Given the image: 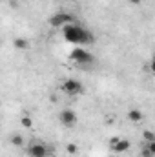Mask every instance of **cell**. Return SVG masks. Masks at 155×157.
<instances>
[{"instance_id": "obj_17", "label": "cell", "mask_w": 155, "mask_h": 157, "mask_svg": "<svg viewBox=\"0 0 155 157\" xmlns=\"http://www.w3.org/2000/svg\"><path fill=\"white\" fill-rule=\"evenodd\" d=\"M128 2H130V4H131V6H139V4H141V2H142V0H128Z\"/></svg>"}, {"instance_id": "obj_11", "label": "cell", "mask_w": 155, "mask_h": 157, "mask_svg": "<svg viewBox=\"0 0 155 157\" xmlns=\"http://www.w3.org/2000/svg\"><path fill=\"white\" fill-rule=\"evenodd\" d=\"M142 139H144V143L155 141V132H152V130H144V132H142Z\"/></svg>"}, {"instance_id": "obj_4", "label": "cell", "mask_w": 155, "mask_h": 157, "mask_svg": "<svg viewBox=\"0 0 155 157\" xmlns=\"http://www.w3.org/2000/svg\"><path fill=\"white\" fill-rule=\"evenodd\" d=\"M70 59H71L73 62H77V64H91V62L95 60V59H93V55H91L88 49L80 48V46H77L75 49H71Z\"/></svg>"}, {"instance_id": "obj_8", "label": "cell", "mask_w": 155, "mask_h": 157, "mask_svg": "<svg viewBox=\"0 0 155 157\" xmlns=\"http://www.w3.org/2000/svg\"><path fill=\"white\" fill-rule=\"evenodd\" d=\"M128 119L131 121V122H135V124H139L142 119H144V113L139 110V108H131L130 112H128Z\"/></svg>"}, {"instance_id": "obj_1", "label": "cell", "mask_w": 155, "mask_h": 157, "mask_svg": "<svg viewBox=\"0 0 155 157\" xmlns=\"http://www.w3.org/2000/svg\"><path fill=\"white\" fill-rule=\"evenodd\" d=\"M62 35H64V39L68 40L70 44H73V46H84V44L89 46V44L95 42L93 35L88 29H84L82 26H78L77 22L70 24V26H64L62 28Z\"/></svg>"}, {"instance_id": "obj_9", "label": "cell", "mask_w": 155, "mask_h": 157, "mask_svg": "<svg viewBox=\"0 0 155 157\" xmlns=\"http://www.w3.org/2000/svg\"><path fill=\"white\" fill-rule=\"evenodd\" d=\"M13 46H15V49H20V51H24V49H28L29 48V40L22 39V37H18V39L13 40Z\"/></svg>"}, {"instance_id": "obj_7", "label": "cell", "mask_w": 155, "mask_h": 157, "mask_svg": "<svg viewBox=\"0 0 155 157\" xmlns=\"http://www.w3.org/2000/svg\"><path fill=\"white\" fill-rule=\"evenodd\" d=\"M130 146H131L130 141H128V139H122V137H119L113 144H110V148H112L113 154H124V152L130 150Z\"/></svg>"}, {"instance_id": "obj_15", "label": "cell", "mask_w": 155, "mask_h": 157, "mask_svg": "<svg viewBox=\"0 0 155 157\" xmlns=\"http://www.w3.org/2000/svg\"><path fill=\"white\" fill-rule=\"evenodd\" d=\"M141 157H153V155L150 154V150H148V148H144V146H142V150H141Z\"/></svg>"}, {"instance_id": "obj_5", "label": "cell", "mask_w": 155, "mask_h": 157, "mask_svg": "<svg viewBox=\"0 0 155 157\" xmlns=\"http://www.w3.org/2000/svg\"><path fill=\"white\" fill-rule=\"evenodd\" d=\"M49 154H51V148L47 144H44V143L35 141V143L28 144V155L29 157H47Z\"/></svg>"}, {"instance_id": "obj_12", "label": "cell", "mask_w": 155, "mask_h": 157, "mask_svg": "<svg viewBox=\"0 0 155 157\" xmlns=\"http://www.w3.org/2000/svg\"><path fill=\"white\" fill-rule=\"evenodd\" d=\"M144 148H148V150H150V154L155 157V141H150V143H146V144H144Z\"/></svg>"}, {"instance_id": "obj_10", "label": "cell", "mask_w": 155, "mask_h": 157, "mask_svg": "<svg viewBox=\"0 0 155 157\" xmlns=\"http://www.w3.org/2000/svg\"><path fill=\"white\" fill-rule=\"evenodd\" d=\"M11 144H13V146H22V144H24V137H22L20 133H13V135H11Z\"/></svg>"}, {"instance_id": "obj_6", "label": "cell", "mask_w": 155, "mask_h": 157, "mask_svg": "<svg viewBox=\"0 0 155 157\" xmlns=\"http://www.w3.org/2000/svg\"><path fill=\"white\" fill-rule=\"evenodd\" d=\"M77 113L73 112V110H70V108H64V110H60L59 112V122L64 126V128H73V126H77Z\"/></svg>"}, {"instance_id": "obj_3", "label": "cell", "mask_w": 155, "mask_h": 157, "mask_svg": "<svg viewBox=\"0 0 155 157\" xmlns=\"http://www.w3.org/2000/svg\"><path fill=\"white\" fill-rule=\"evenodd\" d=\"M60 90L66 95H82L84 93V84L80 80H77V78H66L60 84Z\"/></svg>"}, {"instance_id": "obj_2", "label": "cell", "mask_w": 155, "mask_h": 157, "mask_svg": "<svg viewBox=\"0 0 155 157\" xmlns=\"http://www.w3.org/2000/svg\"><path fill=\"white\" fill-rule=\"evenodd\" d=\"M75 22H77V18L71 13H66V11H59V13L49 17V26H53V28H64V26H70V24H75Z\"/></svg>"}, {"instance_id": "obj_14", "label": "cell", "mask_w": 155, "mask_h": 157, "mask_svg": "<svg viewBox=\"0 0 155 157\" xmlns=\"http://www.w3.org/2000/svg\"><path fill=\"white\" fill-rule=\"evenodd\" d=\"M77 152H78L77 144H68V154H71V155H75Z\"/></svg>"}, {"instance_id": "obj_16", "label": "cell", "mask_w": 155, "mask_h": 157, "mask_svg": "<svg viewBox=\"0 0 155 157\" xmlns=\"http://www.w3.org/2000/svg\"><path fill=\"white\" fill-rule=\"evenodd\" d=\"M150 70H152V73H155V51H153V57H152V60H150Z\"/></svg>"}, {"instance_id": "obj_13", "label": "cell", "mask_w": 155, "mask_h": 157, "mask_svg": "<svg viewBox=\"0 0 155 157\" xmlns=\"http://www.w3.org/2000/svg\"><path fill=\"white\" fill-rule=\"evenodd\" d=\"M22 126L24 128H31V124H33V121H31V117H22Z\"/></svg>"}]
</instances>
